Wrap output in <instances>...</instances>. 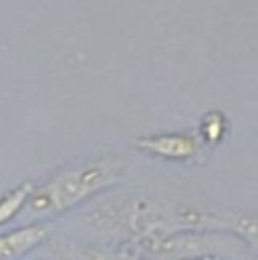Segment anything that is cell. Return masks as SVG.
Wrapping results in <instances>:
<instances>
[{
  "label": "cell",
  "mask_w": 258,
  "mask_h": 260,
  "mask_svg": "<svg viewBox=\"0 0 258 260\" xmlns=\"http://www.w3.org/2000/svg\"><path fill=\"white\" fill-rule=\"evenodd\" d=\"M200 131H202V137H204L206 143H218L224 137V133H226V119H224V115L218 113V111L208 113L202 119Z\"/></svg>",
  "instance_id": "6"
},
{
  "label": "cell",
  "mask_w": 258,
  "mask_h": 260,
  "mask_svg": "<svg viewBox=\"0 0 258 260\" xmlns=\"http://www.w3.org/2000/svg\"><path fill=\"white\" fill-rule=\"evenodd\" d=\"M33 260H43V258H33Z\"/></svg>",
  "instance_id": "9"
},
{
  "label": "cell",
  "mask_w": 258,
  "mask_h": 260,
  "mask_svg": "<svg viewBox=\"0 0 258 260\" xmlns=\"http://www.w3.org/2000/svg\"><path fill=\"white\" fill-rule=\"evenodd\" d=\"M184 224L194 230H228L246 242L258 246V218L256 216H242V214H212L194 208H184Z\"/></svg>",
  "instance_id": "2"
},
{
  "label": "cell",
  "mask_w": 258,
  "mask_h": 260,
  "mask_svg": "<svg viewBox=\"0 0 258 260\" xmlns=\"http://www.w3.org/2000/svg\"><path fill=\"white\" fill-rule=\"evenodd\" d=\"M51 234V226L43 222H28L10 232L0 234V260H20L30 250L39 248Z\"/></svg>",
  "instance_id": "4"
},
{
  "label": "cell",
  "mask_w": 258,
  "mask_h": 260,
  "mask_svg": "<svg viewBox=\"0 0 258 260\" xmlns=\"http://www.w3.org/2000/svg\"><path fill=\"white\" fill-rule=\"evenodd\" d=\"M83 260H143L137 252L127 248H115V250H87Z\"/></svg>",
  "instance_id": "7"
},
{
  "label": "cell",
  "mask_w": 258,
  "mask_h": 260,
  "mask_svg": "<svg viewBox=\"0 0 258 260\" xmlns=\"http://www.w3.org/2000/svg\"><path fill=\"white\" fill-rule=\"evenodd\" d=\"M188 260H220V258H216V256H198V258H188Z\"/></svg>",
  "instance_id": "8"
},
{
  "label": "cell",
  "mask_w": 258,
  "mask_h": 260,
  "mask_svg": "<svg viewBox=\"0 0 258 260\" xmlns=\"http://www.w3.org/2000/svg\"><path fill=\"white\" fill-rule=\"evenodd\" d=\"M123 176V164L117 155H101L71 166L51 176L43 186L35 188L22 214L33 218L55 216L67 212L91 196L117 184Z\"/></svg>",
  "instance_id": "1"
},
{
  "label": "cell",
  "mask_w": 258,
  "mask_h": 260,
  "mask_svg": "<svg viewBox=\"0 0 258 260\" xmlns=\"http://www.w3.org/2000/svg\"><path fill=\"white\" fill-rule=\"evenodd\" d=\"M33 190H35V186L24 182V184L12 188L8 194H4L0 198V226L10 222L18 214H22V210H24L28 198L33 194Z\"/></svg>",
  "instance_id": "5"
},
{
  "label": "cell",
  "mask_w": 258,
  "mask_h": 260,
  "mask_svg": "<svg viewBox=\"0 0 258 260\" xmlns=\"http://www.w3.org/2000/svg\"><path fill=\"white\" fill-rule=\"evenodd\" d=\"M135 149L162 157V159H170V161H188L194 159L200 149L202 143L198 141V137H194L190 133H157V135H141L133 139Z\"/></svg>",
  "instance_id": "3"
}]
</instances>
